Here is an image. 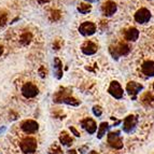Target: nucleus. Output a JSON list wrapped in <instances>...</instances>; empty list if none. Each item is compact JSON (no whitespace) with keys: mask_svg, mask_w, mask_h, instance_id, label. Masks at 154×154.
<instances>
[{"mask_svg":"<svg viewBox=\"0 0 154 154\" xmlns=\"http://www.w3.org/2000/svg\"><path fill=\"white\" fill-rule=\"evenodd\" d=\"M93 112H94V114H95L96 116H100L101 113H103V109L100 108L99 106H94V107H93Z\"/></svg>","mask_w":154,"mask_h":154,"instance_id":"b1692460","label":"nucleus"},{"mask_svg":"<svg viewBox=\"0 0 154 154\" xmlns=\"http://www.w3.org/2000/svg\"><path fill=\"white\" fill-rule=\"evenodd\" d=\"M109 51H110V54L112 55L113 58L119 59V57L128 54L129 51H131V48H129V45L127 43H123L122 42V43H119L114 46L111 45Z\"/></svg>","mask_w":154,"mask_h":154,"instance_id":"f03ea898","label":"nucleus"},{"mask_svg":"<svg viewBox=\"0 0 154 154\" xmlns=\"http://www.w3.org/2000/svg\"><path fill=\"white\" fill-rule=\"evenodd\" d=\"M54 64V75L57 79H62L63 77V64L58 58H55Z\"/></svg>","mask_w":154,"mask_h":154,"instance_id":"a211bd4d","label":"nucleus"},{"mask_svg":"<svg viewBox=\"0 0 154 154\" xmlns=\"http://www.w3.org/2000/svg\"><path fill=\"white\" fill-rule=\"evenodd\" d=\"M85 1H88V3H94V2H98V0H85Z\"/></svg>","mask_w":154,"mask_h":154,"instance_id":"bb28decb","label":"nucleus"},{"mask_svg":"<svg viewBox=\"0 0 154 154\" xmlns=\"http://www.w3.org/2000/svg\"><path fill=\"white\" fill-rule=\"evenodd\" d=\"M153 88H154V83H153Z\"/></svg>","mask_w":154,"mask_h":154,"instance_id":"7c9ffc66","label":"nucleus"},{"mask_svg":"<svg viewBox=\"0 0 154 154\" xmlns=\"http://www.w3.org/2000/svg\"><path fill=\"white\" fill-rule=\"evenodd\" d=\"M124 38L127 41L135 42L139 38V30L136 27H129L128 29H126L124 31Z\"/></svg>","mask_w":154,"mask_h":154,"instance_id":"4468645a","label":"nucleus"},{"mask_svg":"<svg viewBox=\"0 0 154 154\" xmlns=\"http://www.w3.org/2000/svg\"><path fill=\"white\" fill-rule=\"evenodd\" d=\"M37 146H38V143H37V140L32 137H26L20 143V148H21L22 152L25 154H32L36 152Z\"/></svg>","mask_w":154,"mask_h":154,"instance_id":"f257e3e1","label":"nucleus"},{"mask_svg":"<svg viewBox=\"0 0 154 154\" xmlns=\"http://www.w3.org/2000/svg\"><path fill=\"white\" fill-rule=\"evenodd\" d=\"M81 125H82L83 128L88 131L90 135L95 134L96 129H97V125H96L95 121L91 118H86V119H84V120H82V121H81Z\"/></svg>","mask_w":154,"mask_h":154,"instance_id":"ddd939ff","label":"nucleus"},{"mask_svg":"<svg viewBox=\"0 0 154 154\" xmlns=\"http://www.w3.org/2000/svg\"><path fill=\"white\" fill-rule=\"evenodd\" d=\"M59 142L63 146H70L72 144V142H73V139H72V137L70 135H68L67 131H62L60 136H59Z\"/></svg>","mask_w":154,"mask_h":154,"instance_id":"f3484780","label":"nucleus"},{"mask_svg":"<svg viewBox=\"0 0 154 154\" xmlns=\"http://www.w3.org/2000/svg\"><path fill=\"white\" fill-rule=\"evenodd\" d=\"M78 10L82 14H86L92 10V5H90V3H80V5L78 7Z\"/></svg>","mask_w":154,"mask_h":154,"instance_id":"412c9836","label":"nucleus"},{"mask_svg":"<svg viewBox=\"0 0 154 154\" xmlns=\"http://www.w3.org/2000/svg\"><path fill=\"white\" fill-rule=\"evenodd\" d=\"M142 103L146 107H154V95L152 93L148 92L142 96Z\"/></svg>","mask_w":154,"mask_h":154,"instance_id":"6ab92c4d","label":"nucleus"},{"mask_svg":"<svg viewBox=\"0 0 154 154\" xmlns=\"http://www.w3.org/2000/svg\"><path fill=\"white\" fill-rule=\"evenodd\" d=\"M2 53H3V46H2V45H0V56L2 55Z\"/></svg>","mask_w":154,"mask_h":154,"instance_id":"cd10ccee","label":"nucleus"},{"mask_svg":"<svg viewBox=\"0 0 154 154\" xmlns=\"http://www.w3.org/2000/svg\"><path fill=\"white\" fill-rule=\"evenodd\" d=\"M107 140H108V143L111 148L116 150H120L123 148V140L121 138V135H120V131H110L108 134V137H107Z\"/></svg>","mask_w":154,"mask_h":154,"instance_id":"7ed1b4c3","label":"nucleus"},{"mask_svg":"<svg viewBox=\"0 0 154 154\" xmlns=\"http://www.w3.org/2000/svg\"><path fill=\"white\" fill-rule=\"evenodd\" d=\"M108 93L112 97L116 98V99L123 98V88H122L121 84L118 81H112L110 83V86L108 88Z\"/></svg>","mask_w":154,"mask_h":154,"instance_id":"0eeeda50","label":"nucleus"},{"mask_svg":"<svg viewBox=\"0 0 154 154\" xmlns=\"http://www.w3.org/2000/svg\"><path fill=\"white\" fill-rule=\"evenodd\" d=\"M22 131L26 134H35L39 128V124L33 120H28L25 121L21 126Z\"/></svg>","mask_w":154,"mask_h":154,"instance_id":"f8f14e48","label":"nucleus"},{"mask_svg":"<svg viewBox=\"0 0 154 154\" xmlns=\"http://www.w3.org/2000/svg\"><path fill=\"white\" fill-rule=\"evenodd\" d=\"M49 154H63V150L58 144L54 143L52 144L51 148L49 149Z\"/></svg>","mask_w":154,"mask_h":154,"instance_id":"4be33fe9","label":"nucleus"},{"mask_svg":"<svg viewBox=\"0 0 154 154\" xmlns=\"http://www.w3.org/2000/svg\"><path fill=\"white\" fill-rule=\"evenodd\" d=\"M98 50V46L96 45L93 41H86L83 43V45L81 46V51L84 53L85 55H93L95 54Z\"/></svg>","mask_w":154,"mask_h":154,"instance_id":"2eb2a0df","label":"nucleus"},{"mask_svg":"<svg viewBox=\"0 0 154 154\" xmlns=\"http://www.w3.org/2000/svg\"><path fill=\"white\" fill-rule=\"evenodd\" d=\"M68 154H78V153L75 150H70V151H68Z\"/></svg>","mask_w":154,"mask_h":154,"instance_id":"a878e982","label":"nucleus"},{"mask_svg":"<svg viewBox=\"0 0 154 154\" xmlns=\"http://www.w3.org/2000/svg\"><path fill=\"white\" fill-rule=\"evenodd\" d=\"M30 40H31V33H29V32H25L21 38V42L24 45L28 44L29 42H30Z\"/></svg>","mask_w":154,"mask_h":154,"instance_id":"5701e85b","label":"nucleus"},{"mask_svg":"<svg viewBox=\"0 0 154 154\" xmlns=\"http://www.w3.org/2000/svg\"><path fill=\"white\" fill-rule=\"evenodd\" d=\"M39 94V90L33 83H26L22 88V95L25 98H33Z\"/></svg>","mask_w":154,"mask_h":154,"instance_id":"39448f33","label":"nucleus"},{"mask_svg":"<svg viewBox=\"0 0 154 154\" xmlns=\"http://www.w3.org/2000/svg\"><path fill=\"white\" fill-rule=\"evenodd\" d=\"M142 88H143L142 84L134 82V81H131V82H128L127 85H126V92L128 93V95L131 96L133 100L137 99V96H138L139 92H140Z\"/></svg>","mask_w":154,"mask_h":154,"instance_id":"20e7f679","label":"nucleus"},{"mask_svg":"<svg viewBox=\"0 0 154 154\" xmlns=\"http://www.w3.org/2000/svg\"><path fill=\"white\" fill-rule=\"evenodd\" d=\"M5 129V127H0V133H1V131H3Z\"/></svg>","mask_w":154,"mask_h":154,"instance_id":"c756f323","label":"nucleus"},{"mask_svg":"<svg viewBox=\"0 0 154 154\" xmlns=\"http://www.w3.org/2000/svg\"><path fill=\"white\" fill-rule=\"evenodd\" d=\"M135 21L139 24H146L151 20V12L148 9L141 8L135 13Z\"/></svg>","mask_w":154,"mask_h":154,"instance_id":"423d86ee","label":"nucleus"},{"mask_svg":"<svg viewBox=\"0 0 154 154\" xmlns=\"http://www.w3.org/2000/svg\"><path fill=\"white\" fill-rule=\"evenodd\" d=\"M109 127H110V126H109V124L107 123V122H103V123L100 124L99 129H98V131H97V138L98 139L103 138L106 135V131L109 129Z\"/></svg>","mask_w":154,"mask_h":154,"instance_id":"aec40b11","label":"nucleus"},{"mask_svg":"<svg viewBox=\"0 0 154 154\" xmlns=\"http://www.w3.org/2000/svg\"><path fill=\"white\" fill-rule=\"evenodd\" d=\"M137 122H138V119L135 116H128L124 119L123 121V131L125 133H131V131L135 129L137 125Z\"/></svg>","mask_w":154,"mask_h":154,"instance_id":"9d476101","label":"nucleus"},{"mask_svg":"<svg viewBox=\"0 0 154 154\" xmlns=\"http://www.w3.org/2000/svg\"><path fill=\"white\" fill-rule=\"evenodd\" d=\"M70 131H71L72 133H73V135H75V136H77V137H80V133H79V131H77V129L75 128V127H73V126H70Z\"/></svg>","mask_w":154,"mask_h":154,"instance_id":"393cba45","label":"nucleus"},{"mask_svg":"<svg viewBox=\"0 0 154 154\" xmlns=\"http://www.w3.org/2000/svg\"><path fill=\"white\" fill-rule=\"evenodd\" d=\"M79 31L82 36H92L96 31V25L94 23H92V22H84V23L80 25Z\"/></svg>","mask_w":154,"mask_h":154,"instance_id":"6e6552de","label":"nucleus"},{"mask_svg":"<svg viewBox=\"0 0 154 154\" xmlns=\"http://www.w3.org/2000/svg\"><path fill=\"white\" fill-rule=\"evenodd\" d=\"M88 154H98V153H97V152H96V151H91Z\"/></svg>","mask_w":154,"mask_h":154,"instance_id":"c85d7f7f","label":"nucleus"},{"mask_svg":"<svg viewBox=\"0 0 154 154\" xmlns=\"http://www.w3.org/2000/svg\"><path fill=\"white\" fill-rule=\"evenodd\" d=\"M55 101L57 103H64L67 105H71V106H79V101H78L75 98L71 97V96H67L65 94V92H58L55 96Z\"/></svg>","mask_w":154,"mask_h":154,"instance_id":"1a4fd4ad","label":"nucleus"},{"mask_svg":"<svg viewBox=\"0 0 154 154\" xmlns=\"http://www.w3.org/2000/svg\"><path fill=\"white\" fill-rule=\"evenodd\" d=\"M116 10H118V5H116V3L114 1H111V0L106 1L103 5V7H101V11H103L105 16L113 15L116 12Z\"/></svg>","mask_w":154,"mask_h":154,"instance_id":"9b49d317","label":"nucleus"},{"mask_svg":"<svg viewBox=\"0 0 154 154\" xmlns=\"http://www.w3.org/2000/svg\"><path fill=\"white\" fill-rule=\"evenodd\" d=\"M141 72L146 77H154V62L153 60H146L142 64Z\"/></svg>","mask_w":154,"mask_h":154,"instance_id":"dca6fc26","label":"nucleus"}]
</instances>
